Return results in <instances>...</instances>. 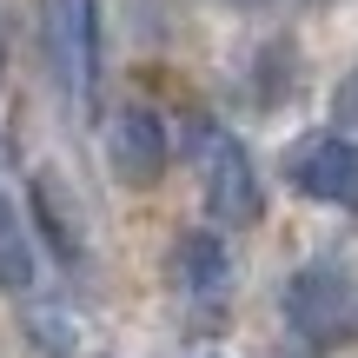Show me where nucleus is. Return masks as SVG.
Here are the masks:
<instances>
[{
	"label": "nucleus",
	"mask_w": 358,
	"mask_h": 358,
	"mask_svg": "<svg viewBox=\"0 0 358 358\" xmlns=\"http://www.w3.org/2000/svg\"><path fill=\"white\" fill-rule=\"evenodd\" d=\"M285 319H292L312 345H345L358 332V285L338 266H306L285 285Z\"/></svg>",
	"instance_id": "2"
},
{
	"label": "nucleus",
	"mask_w": 358,
	"mask_h": 358,
	"mask_svg": "<svg viewBox=\"0 0 358 358\" xmlns=\"http://www.w3.org/2000/svg\"><path fill=\"white\" fill-rule=\"evenodd\" d=\"M199 192H206V213L219 226L259 219V173L226 127H199Z\"/></svg>",
	"instance_id": "3"
},
{
	"label": "nucleus",
	"mask_w": 358,
	"mask_h": 358,
	"mask_svg": "<svg viewBox=\"0 0 358 358\" xmlns=\"http://www.w3.org/2000/svg\"><path fill=\"white\" fill-rule=\"evenodd\" d=\"M232 7H266V0H232Z\"/></svg>",
	"instance_id": "9"
},
{
	"label": "nucleus",
	"mask_w": 358,
	"mask_h": 358,
	"mask_svg": "<svg viewBox=\"0 0 358 358\" xmlns=\"http://www.w3.org/2000/svg\"><path fill=\"white\" fill-rule=\"evenodd\" d=\"M34 213H40V226H47V245L73 266L80 259V226L66 219V206H60V186H53V173H40L34 179Z\"/></svg>",
	"instance_id": "7"
},
{
	"label": "nucleus",
	"mask_w": 358,
	"mask_h": 358,
	"mask_svg": "<svg viewBox=\"0 0 358 358\" xmlns=\"http://www.w3.org/2000/svg\"><path fill=\"white\" fill-rule=\"evenodd\" d=\"M47 60L66 106H87L100 87V0H47Z\"/></svg>",
	"instance_id": "1"
},
{
	"label": "nucleus",
	"mask_w": 358,
	"mask_h": 358,
	"mask_svg": "<svg viewBox=\"0 0 358 358\" xmlns=\"http://www.w3.org/2000/svg\"><path fill=\"white\" fill-rule=\"evenodd\" d=\"M0 279H7V285H27V245H20V232H13L7 206H0Z\"/></svg>",
	"instance_id": "8"
},
{
	"label": "nucleus",
	"mask_w": 358,
	"mask_h": 358,
	"mask_svg": "<svg viewBox=\"0 0 358 358\" xmlns=\"http://www.w3.org/2000/svg\"><path fill=\"white\" fill-rule=\"evenodd\" d=\"M173 272L192 299H219L232 285V252L219 245V232H186L179 252H173Z\"/></svg>",
	"instance_id": "6"
},
{
	"label": "nucleus",
	"mask_w": 358,
	"mask_h": 358,
	"mask_svg": "<svg viewBox=\"0 0 358 358\" xmlns=\"http://www.w3.org/2000/svg\"><path fill=\"white\" fill-rule=\"evenodd\" d=\"M106 159L127 186H153L166 173V120L153 106H120L106 120Z\"/></svg>",
	"instance_id": "4"
},
{
	"label": "nucleus",
	"mask_w": 358,
	"mask_h": 358,
	"mask_svg": "<svg viewBox=\"0 0 358 358\" xmlns=\"http://www.w3.org/2000/svg\"><path fill=\"white\" fill-rule=\"evenodd\" d=\"M285 179H292L306 199L319 206H358V146L352 140H306L292 159H285Z\"/></svg>",
	"instance_id": "5"
}]
</instances>
